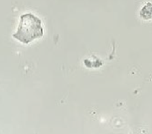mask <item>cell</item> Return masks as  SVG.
Segmentation results:
<instances>
[{
  "label": "cell",
  "instance_id": "6da1fadb",
  "mask_svg": "<svg viewBox=\"0 0 152 134\" xmlns=\"http://www.w3.org/2000/svg\"><path fill=\"white\" fill-rule=\"evenodd\" d=\"M44 36L42 20L31 13L21 15L17 30L12 37L23 44H28Z\"/></svg>",
  "mask_w": 152,
  "mask_h": 134
},
{
  "label": "cell",
  "instance_id": "7a4b0ae2",
  "mask_svg": "<svg viewBox=\"0 0 152 134\" xmlns=\"http://www.w3.org/2000/svg\"><path fill=\"white\" fill-rule=\"evenodd\" d=\"M140 16L145 20L152 19V3L147 2L140 11Z\"/></svg>",
  "mask_w": 152,
  "mask_h": 134
}]
</instances>
